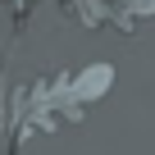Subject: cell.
<instances>
[{
  "instance_id": "obj_1",
  "label": "cell",
  "mask_w": 155,
  "mask_h": 155,
  "mask_svg": "<svg viewBox=\"0 0 155 155\" xmlns=\"http://www.w3.org/2000/svg\"><path fill=\"white\" fill-rule=\"evenodd\" d=\"M105 87H110V68H105V64H96V73H87L82 82H78V96H101Z\"/></svg>"
},
{
  "instance_id": "obj_2",
  "label": "cell",
  "mask_w": 155,
  "mask_h": 155,
  "mask_svg": "<svg viewBox=\"0 0 155 155\" xmlns=\"http://www.w3.org/2000/svg\"><path fill=\"white\" fill-rule=\"evenodd\" d=\"M137 9H141V14H150V9H155V0H141V5H137Z\"/></svg>"
}]
</instances>
